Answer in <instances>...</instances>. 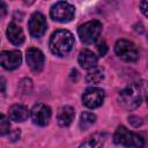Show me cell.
I'll list each match as a JSON object with an SVG mask.
<instances>
[{"instance_id":"cell-1","label":"cell","mask_w":148,"mask_h":148,"mask_svg":"<svg viewBox=\"0 0 148 148\" xmlns=\"http://www.w3.org/2000/svg\"><path fill=\"white\" fill-rule=\"evenodd\" d=\"M73 45H74V36L71 31L66 29H60L54 31L51 35L49 42L50 51L59 57L66 56L73 49Z\"/></svg>"},{"instance_id":"cell-2","label":"cell","mask_w":148,"mask_h":148,"mask_svg":"<svg viewBox=\"0 0 148 148\" xmlns=\"http://www.w3.org/2000/svg\"><path fill=\"white\" fill-rule=\"evenodd\" d=\"M113 141L116 145H121L125 147H133V148H142L145 146V139L130 130L125 126H118L114 132Z\"/></svg>"},{"instance_id":"cell-3","label":"cell","mask_w":148,"mask_h":148,"mask_svg":"<svg viewBox=\"0 0 148 148\" xmlns=\"http://www.w3.org/2000/svg\"><path fill=\"white\" fill-rule=\"evenodd\" d=\"M102 23L98 20H91L83 24H81L77 29V35L82 43L84 44H92L95 43L101 32H102Z\"/></svg>"},{"instance_id":"cell-4","label":"cell","mask_w":148,"mask_h":148,"mask_svg":"<svg viewBox=\"0 0 148 148\" xmlns=\"http://www.w3.org/2000/svg\"><path fill=\"white\" fill-rule=\"evenodd\" d=\"M118 99L121 106H124L127 110H133L140 105L142 97L139 87L132 84V86H127L126 88L119 91Z\"/></svg>"},{"instance_id":"cell-5","label":"cell","mask_w":148,"mask_h":148,"mask_svg":"<svg viewBox=\"0 0 148 148\" xmlns=\"http://www.w3.org/2000/svg\"><path fill=\"white\" fill-rule=\"evenodd\" d=\"M75 7L67 1H58L52 5L50 9V16L53 21L67 23L74 18Z\"/></svg>"},{"instance_id":"cell-6","label":"cell","mask_w":148,"mask_h":148,"mask_svg":"<svg viewBox=\"0 0 148 148\" xmlns=\"http://www.w3.org/2000/svg\"><path fill=\"white\" fill-rule=\"evenodd\" d=\"M116 54L127 62H134L139 59V51L135 44L127 39H119L114 44Z\"/></svg>"},{"instance_id":"cell-7","label":"cell","mask_w":148,"mask_h":148,"mask_svg":"<svg viewBox=\"0 0 148 148\" xmlns=\"http://www.w3.org/2000/svg\"><path fill=\"white\" fill-rule=\"evenodd\" d=\"M104 98H105V92L102 88L91 87V88H88L83 92L82 103L89 109H95L103 104Z\"/></svg>"},{"instance_id":"cell-8","label":"cell","mask_w":148,"mask_h":148,"mask_svg":"<svg viewBox=\"0 0 148 148\" xmlns=\"http://www.w3.org/2000/svg\"><path fill=\"white\" fill-rule=\"evenodd\" d=\"M28 28H29V32L34 38H39L42 37L47 28V23H46V18L45 16L39 13V12H35L28 22Z\"/></svg>"},{"instance_id":"cell-9","label":"cell","mask_w":148,"mask_h":148,"mask_svg":"<svg viewBox=\"0 0 148 148\" xmlns=\"http://www.w3.org/2000/svg\"><path fill=\"white\" fill-rule=\"evenodd\" d=\"M30 116H31L34 124H36L38 126H46L51 119L52 112H51L50 106H47L46 104L37 103L32 106V109L30 111Z\"/></svg>"},{"instance_id":"cell-10","label":"cell","mask_w":148,"mask_h":148,"mask_svg":"<svg viewBox=\"0 0 148 148\" xmlns=\"http://www.w3.org/2000/svg\"><path fill=\"white\" fill-rule=\"evenodd\" d=\"M25 58H27V64L29 68L34 73L42 72V69L44 68V64H45V57H44V53L39 49L29 47L27 50Z\"/></svg>"},{"instance_id":"cell-11","label":"cell","mask_w":148,"mask_h":148,"mask_svg":"<svg viewBox=\"0 0 148 148\" xmlns=\"http://www.w3.org/2000/svg\"><path fill=\"white\" fill-rule=\"evenodd\" d=\"M22 62V54L17 50L2 51L0 53V66L7 71L16 69Z\"/></svg>"},{"instance_id":"cell-12","label":"cell","mask_w":148,"mask_h":148,"mask_svg":"<svg viewBox=\"0 0 148 148\" xmlns=\"http://www.w3.org/2000/svg\"><path fill=\"white\" fill-rule=\"evenodd\" d=\"M77 61L80 64V66L82 68H86V69H91L94 67L97 66V61H98V58L97 56L88 50V49H83L82 51H80L79 53V57H77Z\"/></svg>"},{"instance_id":"cell-13","label":"cell","mask_w":148,"mask_h":148,"mask_svg":"<svg viewBox=\"0 0 148 148\" xmlns=\"http://www.w3.org/2000/svg\"><path fill=\"white\" fill-rule=\"evenodd\" d=\"M6 35H7L8 40L14 45H21L24 42V32L22 28L14 22L8 24Z\"/></svg>"},{"instance_id":"cell-14","label":"cell","mask_w":148,"mask_h":148,"mask_svg":"<svg viewBox=\"0 0 148 148\" xmlns=\"http://www.w3.org/2000/svg\"><path fill=\"white\" fill-rule=\"evenodd\" d=\"M8 116H9L10 120H14L16 123H21V121H24L28 119V117L30 116V111L28 110V108L25 105L14 104L9 108Z\"/></svg>"},{"instance_id":"cell-15","label":"cell","mask_w":148,"mask_h":148,"mask_svg":"<svg viewBox=\"0 0 148 148\" xmlns=\"http://www.w3.org/2000/svg\"><path fill=\"white\" fill-rule=\"evenodd\" d=\"M74 117H75V110L72 106L66 105L59 109L58 114H57V120H58L59 126L67 127L72 124V121L74 120Z\"/></svg>"},{"instance_id":"cell-16","label":"cell","mask_w":148,"mask_h":148,"mask_svg":"<svg viewBox=\"0 0 148 148\" xmlns=\"http://www.w3.org/2000/svg\"><path fill=\"white\" fill-rule=\"evenodd\" d=\"M106 140L105 133H95L89 136L79 148H103Z\"/></svg>"},{"instance_id":"cell-17","label":"cell","mask_w":148,"mask_h":148,"mask_svg":"<svg viewBox=\"0 0 148 148\" xmlns=\"http://www.w3.org/2000/svg\"><path fill=\"white\" fill-rule=\"evenodd\" d=\"M104 69L103 68H99V67H94L91 68L87 75H86V81L87 83H90V84H96V83H99L101 81L104 80Z\"/></svg>"},{"instance_id":"cell-18","label":"cell","mask_w":148,"mask_h":148,"mask_svg":"<svg viewBox=\"0 0 148 148\" xmlns=\"http://www.w3.org/2000/svg\"><path fill=\"white\" fill-rule=\"evenodd\" d=\"M96 121V116L92 112H82L80 116V128L82 131L88 130L89 127H91Z\"/></svg>"},{"instance_id":"cell-19","label":"cell","mask_w":148,"mask_h":148,"mask_svg":"<svg viewBox=\"0 0 148 148\" xmlns=\"http://www.w3.org/2000/svg\"><path fill=\"white\" fill-rule=\"evenodd\" d=\"M10 133V123H9V119L0 113V135H6V134H9Z\"/></svg>"},{"instance_id":"cell-20","label":"cell","mask_w":148,"mask_h":148,"mask_svg":"<svg viewBox=\"0 0 148 148\" xmlns=\"http://www.w3.org/2000/svg\"><path fill=\"white\" fill-rule=\"evenodd\" d=\"M18 90L24 94V95H28L31 92L32 90V81L30 79H23L20 83H18Z\"/></svg>"},{"instance_id":"cell-21","label":"cell","mask_w":148,"mask_h":148,"mask_svg":"<svg viewBox=\"0 0 148 148\" xmlns=\"http://www.w3.org/2000/svg\"><path fill=\"white\" fill-rule=\"evenodd\" d=\"M97 50H98V54H99L101 57H104V56L106 54V52H108V46H106V44H105L104 42H102V43L98 44Z\"/></svg>"},{"instance_id":"cell-22","label":"cell","mask_w":148,"mask_h":148,"mask_svg":"<svg viewBox=\"0 0 148 148\" xmlns=\"http://www.w3.org/2000/svg\"><path fill=\"white\" fill-rule=\"evenodd\" d=\"M128 120H130V123H131L134 127H139V126H141V125H142V119H141V118H139V117L132 116V117H130V118H128Z\"/></svg>"},{"instance_id":"cell-23","label":"cell","mask_w":148,"mask_h":148,"mask_svg":"<svg viewBox=\"0 0 148 148\" xmlns=\"http://www.w3.org/2000/svg\"><path fill=\"white\" fill-rule=\"evenodd\" d=\"M7 14V5L3 1H0V18H2Z\"/></svg>"},{"instance_id":"cell-24","label":"cell","mask_w":148,"mask_h":148,"mask_svg":"<svg viewBox=\"0 0 148 148\" xmlns=\"http://www.w3.org/2000/svg\"><path fill=\"white\" fill-rule=\"evenodd\" d=\"M147 5H148V2H147V1H142V2H140L141 12L143 13V15H145V16H147V10H146V9H147V8H146V7H147Z\"/></svg>"},{"instance_id":"cell-25","label":"cell","mask_w":148,"mask_h":148,"mask_svg":"<svg viewBox=\"0 0 148 148\" xmlns=\"http://www.w3.org/2000/svg\"><path fill=\"white\" fill-rule=\"evenodd\" d=\"M5 87H6V81L3 77H0V94L5 92Z\"/></svg>"}]
</instances>
